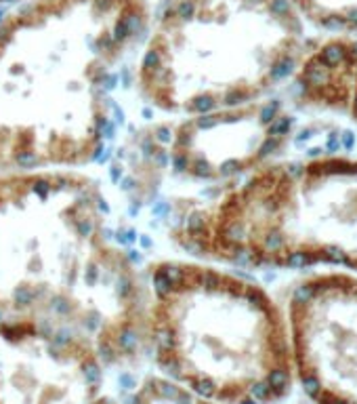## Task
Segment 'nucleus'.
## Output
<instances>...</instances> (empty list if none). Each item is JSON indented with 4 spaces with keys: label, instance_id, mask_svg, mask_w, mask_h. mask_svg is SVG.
<instances>
[{
    "label": "nucleus",
    "instance_id": "6e6552de",
    "mask_svg": "<svg viewBox=\"0 0 357 404\" xmlns=\"http://www.w3.org/2000/svg\"><path fill=\"white\" fill-rule=\"evenodd\" d=\"M294 104L357 124V32L307 42L290 76Z\"/></svg>",
    "mask_w": 357,
    "mask_h": 404
},
{
    "label": "nucleus",
    "instance_id": "39448f33",
    "mask_svg": "<svg viewBox=\"0 0 357 404\" xmlns=\"http://www.w3.org/2000/svg\"><path fill=\"white\" fill-rule=\"evenodd\" d=\"M143 276L145 316L166 372L202 398L242 404L261 383L275 396L286 394L288 339L278 306L261 284L200 259H162Z\"/></svg>",
    "mask_w": 357,
    "mask_h": 404
},
{
    "label": "nucleus",
    "instance_id": "20e7f679",
    "mask_svg": "<svg viewBox=\"0 0 357 404\" xmlns=\"http://www.w3.org/2000/svg\"><path fill=\"white\" fill-rule=\"evenodd\" d=\"M305 34L290 0H164L139 46L135 84L170 116L242 106L290 80Z\"/></svg>",
    "mask_w": 357,
    "mask_h": 404
},
{
    "label": "nucleus",
    "instance_id": "0eeeda50",
    "mask_svg": "<svg viewBox=\"0 0 357 404\" xmlns=\"http://www.w3.org/2000/svg\"><path fill=\"white\" fill-rule=\"evenodd\" d=\"M288 320L301 377L318 383L315 400L349 402L357 386V276L330 270L294 282Z\"/></svg>",
    "mask_w": 357,
    "mask_h": 404
},
{
    "label": "nucleus",
    "instance_id": "f03ea898",
    "mask_svg": "<svg viewBox=\"0 0 357 404\" xmlns=\"http://www.w3.org/2000/svg\"><path fill=\"white\" fill-rule=\"evenodd\" d=\"M149 19V0H21L2 17L0 173L95 162Z\"/></svg>",
    "mask_w": 357,
    "mask_h": 404
},
{
    "label": "nucleus",
    "instance_id": "423d86ee",
    "mask_svg": "<svg viewBox=\"0 0 357 404\" xmlns=\"http://www.w3.org/2000/svg\"><path fill=\"white\" fill-rule=\"evenodd\" d=\"M292 130V112L271 95L177 116L139 130L128 144L126 186L135 196L158 190L166 177L191 186H229L278 160Z\"/></svg>",
    "mask_w": 357,
    "mask_h": 404
},
{
    "label": "nucleus",
    "instance_id": "7ed1b4c3",
    "mask_svg": "<svg viewBox=\"0 0 357 404\" xmlns=\"http://www.w3.org/2000/svg\"><path fill=\"white\" fill-rule=\"evenodd\" d=\"M168 236L225 268L357 272V156L271 160L206 202L179 204Z\"/></svg>",
    "mask_w": 357,
    "mask_h": 404
},
{
    "label": "nucleus",
    "instance_id": "1a4fd4ad",
    "mask_svg": "<svg viewBox=\"0 0 357 404\" xmlns=\"http://www.w3.org/2000/svg\"><path fill=\"white\" fill-rule=\"evenodd\" d=\"M0 2H13V4H17V2H21V0H0Z\"/></svg>",
    "mask_w": 357,
    "mask_h": 404
},
{
    "label": "nucleus",
    "instance_id": "f257e3e1",
    "mask_svg": "<svg viewBox=\"0 0 357 404\" xmlns=\"http://www.w3.org/2000/svg\"><path fill=\"white\" fill-rule=\"evenodd\" d=\"M145 276L114 238L103 190L78 168L0 173V318L95 339L114 362L139 346Z\"/></svg>",
    "mask_w": 357,
    "mask_h": 404
}]
</instances>
